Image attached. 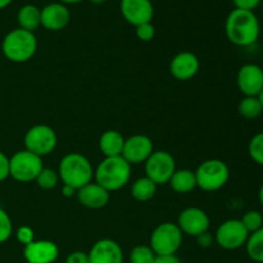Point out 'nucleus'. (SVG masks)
I'll return each instance as SVG.
<instances>
[{
	"label": "nucleus",
	"instance_id": "nucleus-1",
	"mask_svg": "<svg viewBox=\"0 0 263 263\" xmlns=\"http://www.w3.org/2000/svg\"><path fill=\"white\" fill-rule=\"evenodd\" d=\"M225 32L231 44L247 48L257 43L261 33V25L254 12L233 9L226 18Z\"/></svg>",
	"mask_w": 263,
	"mask_h": 263
},
{
	"label": "nucleus",
	"instance_id": "nucleus-2",
	"mask_svg": "<svg viewBox=\"0 0 263 263\" xmlns=\"http://www.w3.org/2000/svg\"><path fill=\"white\" fill-rule=\"evenodd\" d=\"M95 182L109 193L117 192L128 184L131 177V164L120 157L104 158L94 171Z\"/></svg>",
	"mask_w": 263,
	"mask_h": 263
},
{
	"label": "nucleus",
	"instance_id": "nucleus-3",
	"mask_svg": "<svg viewBox=\"0 0 263 263\" xmlns=\"http://www.w3.org/2000/svg\"><path fill=\"white\" fill-rule=\"evenodd\" d=\"M58 175L63 185H68L79 190L91 182L94 168L84 154L68 153L59 163Z\"/></svg>",
	"mask_w": 263,
	"mask_h": 263
},
{
	"label": "nucleus",
	"instance_id": "nucleus-4",
	"mask_svg": "<svg viewBox=\"0 0 263 263\" xmlns=\"http://www.w3.org/2000/svg\"><path fill=\"white\" fill-rule=\"evenodd\" d=\"M2 50L5 58L13 63L28 62L37 50V39L35 33L23 28H14L4 36Z\"/></svg>",
	"mask_w": 263,
	"mask_h": 263
},
{
	"label": "nucleus",
	"instance_id": "nucleus-5",
	"mask_svg": "<svg viewBox=\"0 0 263 263\" xmlns=\"http://www.w3.org/2000/svg\"><path fill=\"white\" fill-rule=\"evenodd\" d=\"M195 172L197 187L204 192H217L228 184L230 179L229 166L221 159H208L199 164Z\"/></svg>",
	"mask_w": 263,
	"mask_h": 263
},
{
	"label": "nucleus",
	"instance_id": "nucleus-6",
	"mask_svg": "<svg viewBox=\"0 0 263 263\" xmlns=\"http://www.w3.org/2000/svg\"><path fill=\"white\" fill-rule=\"evenodd\" d=\"M181 230L176 223L163 222L157 226L151 235V247L156 256L176 254L182 244Z\"/></svg>",
	"mask_w": 263,
	"mask_h": 263
},
{
	"label": "nucleus",
	"instance_id": "nucleus-7",
	"mask_svg": "<svg viewBox=\"0 0 263 263\" xmlns=\"http://www.w3.org/2000/svg\"><path fill=\"white\" fill-rule=\"evenodd\" d=\"M43 168V158L26 149L9 158V176L18 182L35 181Z\"/></svg>",
	"mask_w": 263,
	"mask_h": 263
},
{
	"label": "nucleus",
	"instance_id": "nucleus-8",
	"mask_svg": "<svg viewBox=\"0 0 263 263\" xmlns=\"http://www.w3.org/2000/svg\"><path fill=\"white\" fill-rule=\"evenodd\" d=\"M23 143L26 151L43 158L44 156L53 153L58 144V138L50 126L36 125L28 128L23 138Z\"/></svg>",
	"mask_w": 263,
	"mask_h": 263
},
{
	"label": "nucleus",
	"instance_id": "nucleus-9",
	"mask_svg": "<svg viewBox=\"0 0 263 263\" xmlns=\"http://www.w3.org/2000/svg\"><path fill=\"white\" fill-rule=\"evenodd\" d=\"M175 171H176V162L168 152H153L145 162V176L157 185L168 184Z\"/></svg>",
	"mask_w": 263,
	"mask_h": 263
},
{
	"label": "nucleus",
	"instance_id": "nucleus-10",
	"mask_svg": "<svg viewBox=\"0 0 263 263\" xmlns=\"http://www.w3.org/2000/svg\"><path fill=\"white\" fill-rule=\"evenodd\" d=\"M249 233L240 220H228L221 223L215 234V240L226 251H235L246 246Z\"/></svg>",
	"mask_w": 263,
	"mask_h": 263
},
{
	"label": "nucleus",
	"instance_id": "nucleus-11",
	"mask_svg": "<svg viewBox=\"0 0 263 263\" xmlns=\"http://www.w3.org/2000/svg\"><path fill=\"white\" fill-rule=\"evenodd\" d=\"M177 226L182 234L189 236L202 235L210 229L211 221L207 213L198 207H189L181 211L177 218Z\"/></svg>",
	"mask_w": 263,
	"mask_h": 263
},
{
	"label": "nucleus",
	"instance_id": "nucleus-12",
	"mask_svg": "<svg viewBox=\"0 0 263 263\" xmlns=\"http://www.w3.org/2000/svg\"><path fill=\"white\" fill-rule=\"evenodd\" d=\"M154 152L153 141L146 135H133L131 138L126 139L123 145L122 157L127 163L140 164L145 163L149 157Z\"/></svg>",
	"mask_w": 263,
	"mask_h": 263
},
{
	"label": "nucleus",
	"instance_id": "nucleus-13",
	"mask_svg": "<svg viewBox=\"0 0 263 263\" xmlns=\"http://www.w3.org/2000/svg\"><path fill=\"white\" fill-rule=\"evenodd\" d=\"M120 10L126 22L135 27L152 22L154 17V7L151 0H121Z\"/></svg>",
	"mask_w": 263,
	"mask_h": 263
},
{
	"label": "nucleus",
	"instance_id": "nucleus-14",
	"mask_svg": "<svg viewBox=\"0 0 263 263\" xmlns=\"http://www.w3.org/2000/svg\"><path fill=\"white\" fill-rule=\"evenodd\" d=\"M236 84L244 97H258L263 89V68L254 63L244 64L238 72Z\"/></svg>",
	"mask_w": 263,
	"mask_h": 263
},
{
	"label": "nucleus",
	"instance_id": "nucleus-15",
	"mask_svg": "<svg viewBox=\"0 0 263 263\" xmlns=\"http://www.w3.org/2000/svg\"><path fill=\"white\" fill-rule=\"evenodd\" d=\"M89 263H123V251L117 241L112 239H100L91 247Z\"/></svg>",
	"mask_w": 263,
	"mask_h": 263
},
{
	"label": "nucleus",
	"instance_id": "nucleus-16",
	"mask_svg": "<svg viewBox=\"0 0 263 263\" xmlns=\"http://www.w3.org/2000/svg\"><path fill=\"white\" fill-rule=\"evenodd\" d=\"M71 12L62 3H50L41 9V26L49 31H61L69 25Z\"/></svg>",
	"mask_w": 263,
	"mask_h": 263
},
{
	"label": "nucleus",
	"instance_id": "nucleus-17",
	"mask_svg": "<svg viewBox=\"0 0 263 263\" xmlns=\"http://www.w3.org/2000/svg\"><path fill=\"white\" fill-rule=\"evenodd\" d=\"M59 256V248L50 240H33L23 248L27 263H54Z\"/></svg>",
	"mask_w": 263,
	"mask_h": 263
},
{
	"label": "nucleus",
	"instance_id": "nucleus-18",
	"mask_svg": "<svg viewBox=\"0 0 263 263\" xmlns=\"http://www.w3.org/2000/svg\"><path fill=\"white\" fill-rule=\"evenodd\" d=\"M199 59L192 51H181L172 58L170 63V72L172 77L179 81H187L193 79L199 71Z\"/></svg>",
	"mask_w": 263,
	"mask_h": 263
},
{
	"label": "nucleus",
	"instance_id": "nucleus-19",
	"mask_svg": "<svg viewBox=\"0 0 263 263\" xmlns=\"http://www.w3.org/2000/svg\"><path fill=\"white\" fill-rule=\"evenodd\" d=\"M76 197L84 207L90 210H100L105 207L110 199V193L97 182H90L77 190Z\"/></svg>",
	"mask_w": 263,
	"mask_h": 263
},
{
	"label": "nucleus",
	"instance_id": "nucleus-20",
	"mask_svg": "<svg viewBox=\"0 0 263 263\" xmlns=\"http://www.w3.org/2000/svg\"><path fill=\"white\" fill-rule=\"evenodd\" d=\"M125 140L122 134L116 130H108L103 133L99 139L100 152L104 154L105 158L108 157H120L122 156Z\"/></svg>",
	"mask_w": 263,
	"mask_h": 263
},
{
	"label": "nucleus",
	"instance_id": "nucleus-21",
	"mask_svg": "<svg viewBox=\"0 0 263 263\" xmlns=\"http://www.w3.org/2000/svg\"><path fill=\"white\" fill-rule=\"evenodd\" d=\"M170 186L175 193L179 194H187L197 187V179L195 172L192 170H176L175 174L168 181Z\"/></svg>",
	"mask_w": 263,
	"mask_h": 263
},
{
	"label": "nucleus",
	"instance_id": "nucleus-22",
	"mask_svg": "<svg viewBox=\"0 0 263 263\" xmlns=\"http://www.w3.org/2000/svg\"><path fill=\"white\" fill-rule=\"evenodd\" d=\"M17 22L20 28L33 32L41 26V9L33 4H26L17 13Z\"/></svg>",
	"mask_w": 263,
	"mask_h": 263
},
{
	"label": "nucleus",
	"instance_id": "nucleus-23",
	"mask_svg": "<svg viewBox=\"0 0 263 263\" xmlns=\"http://www.w3.org/2000/svg\"><path fill=\"white\" fill-rule=\"evenodd\" d=\"M157 186L158 185L152 181L149 177H140L134 181L133 186H131V195L134 199L139 200V202H148V200L153 199L154 195L157 194Z\"/></svg>",
	"mask_w": 263,
	"mask_h": 263
},
{
	"label": "nucleus",
	"instance_id": "nucleus-24",
	"mask_svg": "<svg viewBox=\"0 0 263 263\" xmlns=\"http://www.w3.org/2000/svg\"><path fill=\"white\" fill-rule=\"evenodd\" d=\"M246 249L252 261L263 263V228L249 234Z\"/></svg>",
	"mask_w": 263,
	"mask_h": 263
},
{
	"label": "nucleus",
	"instance_id": "nucleus-25",
	"mask_svg": "<svg viewBox=\"0 0 263 263\" xmlns=\"http://www.w3.org/2000/svg\"><path fill=\"white\" fill-rule=\"evenodd\" d=\"M239 115L247 120H254L263 113V107L258 97H244L238 105Z\"/></svg>",
	"mask_w": 263,
	"mask_h": 263
},
{
	"label": "nucleus",
	"instance_id": "nucleus-26",
	"mask_svg": "<svg viewBox=\"0 0 263 263\" xmlns=\"http://www.w3.org/2000/svg\"><path fill=\"white\" fill-rule=\"evenodd\" d=\"M36 184L44 190H51L58 185L59 175L53 168H43L39 176L36 177Z\"/></svg>",
	"mask_w": 263,
	"mask_h": 263
},
{
	"label": "nucleus",
	"instance_id": "nucleus-27",
	"mask_svg": "<svg viewBox=\"0 0 263 263\" xmlns=\"http://www.w3.org/2000/svg\"><path fill=\"white\" fill-rule=\"evenodd\" d=\"M156 253L149 246H136L134 247L130 253L131 263H154Z\"/></svg>",
	"mask_w": 263,
	"mask_h": 263
},
{
	"label": "nucleus",
	"instance_id": "nucleus-28",
	"mask_svg": "<svg viewBox=\"0 0 263 263\" xmlns=\"http://www.w3.org/2000/svg\"><path fill=\"white\" fill-rule=\"evenodd\" d=\"M248 153L252 161L263 166V131L256 134L248 144Z\"/></svg>",
	"mask_w": 263,
	"mask_h": 263
},
{
	"label": "nucleus",
	"instance_id": "nucleus-29",
	"mask_svg": "<svg viewBox=\"0 0 263 263\" xmlns=\"http://www.w3.org/2000/svg\"><path fill=\"white\" fill-rule=\"evenodd\" d=\"M240 221L249 234L254 233V231L263 228V216L261 212H258V211H248V212L244 213V216L240 218Z\"/></svg>",
	"mask_w": 263,
	"mask_h": 263
},
{
	"label": "nucleus",
	"instance_id": "nucleus-30",
	"mask_svg": "<svg viewBox=\"0 0 263 263\" xmlns=\"http://www.w3.org/2000/svg\"><path fill=\"white\" fill-rule=\"evenodd\" d=\"M12 220H10L9 215L3 208H0V244L9 240V238L12 236Z\"/></svg>",
	"mask_w": 263,
	"mask_h": 263
},
{
	"label": "nucleus",
	"instance_id": "nucleus-31",
	"mask_svg": "<svg viewBox=\"0 0 263 263\" xmlns=\"http://www.w3.org/2000/svg\"><path fill=\"white\" fill-rule=\"evenodd\" d=\"M136 28V36H138L139 40L144 41V43H148V41L153 40L154 36H156V28H154L153 23H143V25L138 26Z\"/></svg>",
	"mask_w": 263,
	"mask_h": 263
},
{
	"label": "nucleus",
	"instance_id": "nucleus-32",
	"mask_svg": "<svg viewBox=\"0 0 263 263\" xmlns=\"http://www.w3.org/2000/svg\"><path fill=\"white\" fill-rule=\"evenodd\" d=\"M15 238H17V240L22 246H28V244L35 240V233H33V230L30 226L23 225L18 228L17 233H15Z\"/></svg>",
	"mask_w": 263,
	"mask_h": 263
},
{
	"label": "nucleus",
	"instance_id": "nucleus-33",
	"mask_svg": "<svg viewBox=\"0 0 263 263\" xmlns=\"http://www.w3.org/2000/svg\"><path fill=\"white\" fill-rule=\"evenodd\" d=\"M262 0H233V4L235 9L241 10H249V12H254V9L259 7Z\"/></svg>",
	"mask_w": 263,
	"mask_h": 263
},
{
	"label": "nucleus",
	"instance_id": "nucleus-34",
	"mask_svg": "<svg viewBox=\"0 0 263 263\" xmlns=\"http://www.w3.org/2000/svg\"><path fill=\"white\" fill-rule=\"evenodd\" d=\"M9 177V158L7 154L0 152V182Z\"/></svg>",
	"mask_w": 263,
	"mask_h": 263
},
{
	"label": "nucleus",
	"instance_id": "nucleus-35",
	"mask_svg": "<svg viewBox=\"0 0 263 263\" xmlns=\"http://www.w3.org/2000/svg\"><path fill=\"white\" fill-rule=\"evenodd\" d=\"M64 263H89V256H87V253L81 251L72 252L67 256Z\"/></svg>",
	"mask_w": 263,
	"mask_h": 263
},
{
	"label": "nucleus",
	"instance_id": "nucleus-36",
	"mask_svg": "<svg viewBox=\"0 0 263 263\" xmlns=\"http://www.w3.org/2000/svg\"><path fill=\"white\" fill-rule=\"evenodd\" d=\"M197 240H198V244H199L200 247H203V248H208V247L212 246L213 243V236L211 235L210 233H204L202 234V235L197 236Z\"/></svg>",
	"mask_w": 263,
	"mask_h": 263
},
{
	"label": "nucleus",
	"instance_id": "nucleus-37",
	"mask_svg": "<svg viewBox=\"0 0 263 263\" xmlns=\"http://www.w3.org/2000/svg\"><path fill=\"white\" fill-rule=\"evenodd\" d=\"M154 263H181V261L176 254H172V256H157Z\"/></svg>",
	"mask_w": 263,
	"mask_h": 263
},
{
	"label": "nucleus",
	"instance_id": "nucleus-38",
	"mask_svg": "<svg viewBox=\"0 0 263 263\" xmlns=\"http://www.w3.org/2000/svg\"><path fill=\"white\" fill-rule=\"evenodd\" d=\"M76 193L77 190L73 189L72 186H68V185H63V187H62V194H63L66 198L73 197V195H76Z\"/></svg>",
	"mask_w": 263,
	"mask_h": 263
},
{
	"label": "nucleus",
	"instance_id": "nucleus-39",
	"mask_svg": "<svg viewBox=\"0 0 263 263\" xmlns=\"http://www.w3.org/2000/svg\"><path fill=\"white\" fill-rule=\"evenodd\" d=\"M82 2H85V0H59V3H62V4H64V5L79 4V3H82Z\"/></svg>",
	"mask_w": 263,
	"mask_h": 263
},
{
	"label": "nucleus",
	"instance_id": "nucleus-40",
	"mask_svg": "<svg viewBox=\"0 0 263 263\" xmlns=\"http://www.w3.org/2000/svg\"><path fill=\"white\" fill-rule=\"evenodd\" d=\"M13 0H0V10L4 9V8L9 7L10 3H12Z\"/></svg>",
	"mask_w": 263,
	"mask_h": 263
},
{
	"label": "nucleus",
	"instance_id": "nucleus-41",
	"mask_svg": "<svg viewBox=\"0 0 263 263\" xmlns=\"http://www.w3.org/2000/svg\"><path fill=\"white\" fill-rule=\"evenodd\" d=\"M258 199H259V203H261V205L263 207V185H262L261 189H259V192H258Z\"/></svg>",
	"mask_w": 263,
	"mask_h": 263
},
{
	"label": "nucleus",
	"instance_id": "nucleus-42",
	"mask_svg": "<svg viewBox=\"0 0 263 263\" xmlns=\"http://www.w3.org/2000/svg\"><path fill=\"white\" fill-rule=\"evenodd\" d=\"M90 3H92L94 5H102L104 3H107V0H89Z\"/></svg>",
	"mask_w": 263,
	"mask_h": 263
},
{
	"label": "nucleus",
	"instance_id": "nucleus-43",
	"mask_svg": "<svg viewBox=\"0 0 263 263\" xmlns=\"http://www.w3.org/2000/svg\"><path fill=\"white\" fill-rule=\"evenodd\" d=\"M258 99H259V102H261V104H262V107H263V89H262V91L259 92V95H258Z\"/></svg>",
	"mask_w": 263,
	"mask_h": 263
}]
</instances>
